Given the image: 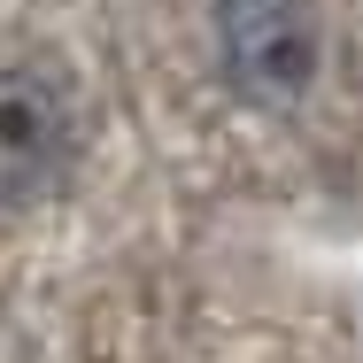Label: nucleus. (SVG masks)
I'll return each instance as SVG.
<instances>
[{"mask_svg":"<svg viewBox=\"0 0 363 363\" xmlns=\"http://www.w3.org/2000/svg\"><path fill=\"white\" fill-rule=\"evenodd\" d=\"M77 170V101L55 70L0 62V217L62 194Z\"/></svg>","mask_w":363,"mask_h":363,"instance_id":"2","label":"nucleus"},{"mask_svg":"<svg viewBox=\"0 0 363 363\" xmlns=\"http://www.w3.org/2000/svg\"><path fill=\"white\" fill-rule=\"evenodd\" d=\"M209 47L240 108L286 116L325 70V0H209Z\"/></svg>","mask_w":363,"mask_h":363,"instance_id":"1","label":"nucleus"}]
</instances>
